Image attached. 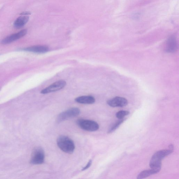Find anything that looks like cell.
<instances>
[{"mask_svg": "<svg viewBox=\"0 0 179 179\" xmlns=\"http://www.w3.org/2000/svg\"><path fill=\"white\" fill-rule=\"evenodd\" d=\"M173 152L171 149L162 150L157 151L152 157L149 163V166L151 169L160 171L162 160L164 158L168 156Z\"/></svg>", "mask_w": 179, "mask_h": 179, "instance_id": "1", "label": "cell"}, {"mask_svg": "<svg viewBox=\"0 0 179 179\" xmlns=\"http://www.w3.org/2000/svg\"><path fill=\"white\" fill-rule=\"evenodd\" d=\"M57 143L61 150L66 153L72 154L75 150L74 143L68 137L64 136H60L57 139Z\"/></svg>", "mask_w": 179, "mask_h": 179, "instance_id": "2", "label": "cell"}, {"mask_svg": "<svg viewBox=\"0 0 179 179\" xmlns=\"http://www.w3.org/2000/svg\"><path fill=\"white\" fill-rule=\"evenodd\" d=\"M77 124L79 127L87 131H96L99 127L98 123L92 120L80 119L77 120Z\"/></svg>", "mask_w": 179, "mask_h": 179, "instance_id": "3", "label": "cell"}, {"mask_svg": "<svg viewBox=\"0 0 179 179\" xmlns=\"http://www.w3.org/2000/svg\"><path fill=\"white\" fill-rule=\"evenodd\" d=\"M80 110L77 107H72L61 113L57 117V122L60 123L64 120L77 116L80 113Z\"/></svg>", "mask_w": 179, "mask_h": 179, "instance_id": "4", "label": "cell"}, {"mask_svg": "<svg viewBox=\"0 0 179 179\" xmlns=\"http://www.w3.org/2000/svg\"><path fill=\"white\" fill-rule=\"evenodd\" d=\"M45 154L43 149L40 147L35 148L32 153L30 163L33 164L37 165L44 162Z\"/></svg>", "mask_w": 179, "mask_h": 179, "instance_id": "5", "label": "cell"}, {"mask_svg": "<svg viewBox=\"0 0 179 179\" xmlns=\"http://www.w3.org/2000/svg\"><path fill=\"white\" fill-rule=\"evenodd\" d=\"M66 82L63 80H60L54 82L49 86L41 91V93L45 94L48 93L57 92L62 89L65 87Z\"/></svg>", "mask_w": 179, "mask_h": 179, "instance_id": "6", "label": "cell"}, {"mask_svg": "<svg viewBox=\"0 0 179 179\" xmlns=\"http://www.w3.org/2000/svg\"><path fill=\"white\" fill-rule=\"evenodd\" d=\"M128 102L127 99L124 98L116 97L111 99L107 101V104L111 107H123L127 105Z\"/></svg>", "mask_w": 179, "mask_h": 179, "instance_id": "7", "label": "cell"}, {"mask_svg": "<svg viewBox=\"0 0 179 179\" xmlns=\"http://www.w3.org/2000/svg\"><path fill=\"white\" fill-rule=\"evenodd\" d=\"M27 31L26 29L23 30L18 33L11 35L10 36L5 38L1 41V43L3 45L10 43L25 36L27 34Z\"/></svg>", "mask_w": 179, "mask_h": 179, "instance_id": "8", "label": "cell"}, {"mask_svg": "<svg viewBox=\"0 0 179 179\" xmlns=\"http://www.w3.org/2000/svg\"><path fill=\"white\" fill-rule=\"evenodd\" d=\"M26 51L30 52L37 53H45L49 50L48 46L45 45H38L33 46L23 49Z\"/></svg>", "mask_w": 179, "mask_h": 179, "instance_id": "9", "label": "cell"}, {"mask_svg": "<svg viewBox=\"0 0 179 179\" xmlns=\"http://www.w3.org/2000/svg\"><path fill=\"white\" fill-rule=\"evenodd\" d=\"M177 40L174 37L169 38L166 44V51L168 52H174L177 49Z\"/></svg>", "mask_w": 179, "mask_h": 179, "instance_id": "10", "label": "cell"}, {"mask_svg": "<svg viewBox=\"0 0 179 179\" xmlns=\"http://www.w3.org/2000/svg\"><path fill=\"white\" fill-rule=\"evenodd\" d=\"M78 103L82 104H91L94 103L95 99L92 96H85L79 97L75 99Z\"/></svg>", "mask_w": 179, "mask_h": 179, "instance_id": "11", "label": "cell"}, {"mask_svg": "<svg viewBox=\"0 0 179 179\" xmlns=\"http://www.w3.org/2000/svg\"><path fill=\"white\" fill-rule=\"evenodd\" d=\"M29 17L27 16H23L18 17L14 22V27L17 29L21 28L24 26L28 22Z\"/></svg>", "mask_w": 179, "mask_h": 179, "instance_id": "12", "label": "cell"}, {"mask_svg": "<svg viewBox=\"0 0 179 179\" xmlns=\"http://www.w3.org/2000/svg\"><path fill=\"white\" fill-rule=\"evenodd\" d=\"M160 172L158 170L153 169L145 170V171H143L140 173L137 176V178L138 179L145 178L151 175L157 174Z\"/></svg>", "mask_w": 179, "mask_h": 179, "instance_id": "13", "label": "cell"}, {"mask_svg": "<svg viewBox=\"0 0 179 179\" xmlns=\"http://www.w3.org/2000/svg\"><path fill=\"white\" fill-rule=\"evenodd\" d=\"M126 119H120L118 121H117L115 124L113 125L108 131V133H111L113 132L118 128L119 126L121 125L123 122L125 121Z\"/></svg>", "mask_w": 179, "mask_h": 179, "instance_id": "14", "label": "cell"}, {"mask_svg": "<svg viewBox=\"0 0 179 179\" xmlns=\"http://www.w3.org/2000/svg\"><path fill=\"white\" fill-rule=\"evenodd\" d=\"M129 114L130 112L127 111H120L117 113L116 116L117 118L119 119H122L125 116L128 115Z\"/></svg>", "mask_w": 179, "mask_h": 179, "instance_id": "15", "label": "cell"}, {"mask_svg": "<svg viewBox=\"0 0 179 179\" xmlns=\"http://www.w3.org/2000/svg\"><path fill=\"white\" fill-rule=\"evenodd\" d=\"M92 160H90L88 162L86 166L84 167V168L82 169V171H86V170L88 169L89 167L92 165Z\"/></svg>", "mask_w": 179, "mask_h": 179, "instance_id": "16", "label": "cell"}, {"mask_svg": "<svg viewBox=\"0 0 179 179\" xmlns=\"http://www.w3.org/2000/svg\"><path fill=\"white\" fill-rule=\"evenodd\" d=\"M31 13L29 12H22V13L20 14V15L23 16H27L29 15H30Z\"/></svg>", "mask_w": 179, "mask_h": 179, "instance_id": "17", "label": "cell"}, {"mask_svg": "<svg viewBox=\"0 0 179 179\" xmlns=\"http://www.w3.org/2000/svg\"><path fill=\"white\" fill-rule=\"evenodd\" d=\"M169 149L173 151V148H174V146L172 145H171L169 146Z\"/></svg>", "mask_w": 179, "mask_h": 179, "instance_id": "18", "label": "cell"}]
</instances>
